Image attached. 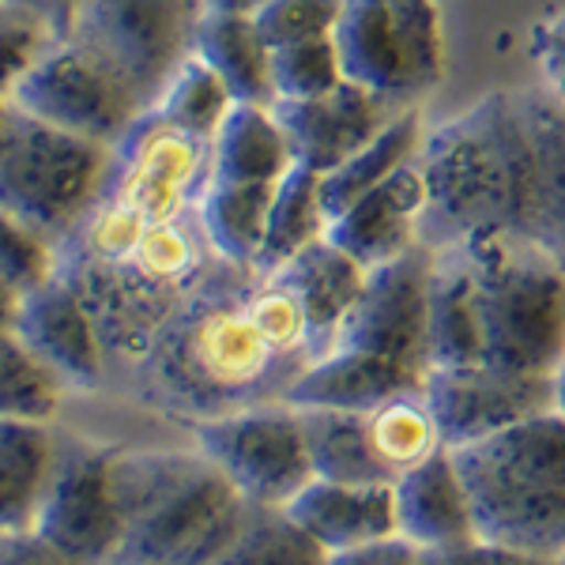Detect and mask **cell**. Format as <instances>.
Listing matches in <instances>:
<instances>
[{"label":"cell","instance_id":"cell-9","mask_svg":"<svg viewBox=\"0 0 565 565\" xmlns=\"http://www.w3.org/2000/svg\"><path fill=\"white\" fill-rule=\"evenodd\" d=\"M204 15V0H84L68 34L151 109L167 79L196 53Z\"/></svg>","mask_w":565,"mask_h":565},{"label":"cell","instance_id":"cell-25","mask_svg":"<svg viewBox=\"0 0 565 565\" xmlns=\"http://www.w3.org/2000/svg\"><path fill=\"white\" fill-rule=\"evenodd\" d=\"M295 167L271 106H238L226 114L212 140V178L245 181V185H276Z\"/></svg>","mask_w":565,"mask_h":565},{"label":"cell","instance_id":"cell-26","mask_svg":"<svg viewBox=\"0 0 565 565\" xmlns=\"http://www.w3.org/2000/svg\"><path fill=\"white\" fill-rule=\"evenodd\" d=\"M423 121L412 106H404L396 117L381 129L362 151H354L348 162H340L335 170L321 174V200L328 223L340 212H348L359 196H366L370 189H377L381 181H388L396 170L412 167L423 148Z\"/></svg>","mask_w":565,"mask_h":565},{"label":"cell","instance_id":"cell-43","mask_svg":"<svg viewBox=\"0 0 565 565\" xmlns=\"http://www.w3.org/2000/svg\"><path fill=\"white\" fill-rule=\"evenodd\" d=\"M20 302H23V295L4 276H0V328H15V317H20Z\"/></svg>","mask_w":565,"mask_h":565},{"label":"cell","instance_id":"cell-21","mask_svg":"<svg viewBox=\"0 0 565 565\" xmlns=\"http://www.w3.org/2000/svg\"><path fill=\"white\" fill-rule=\"evenodd\" d=\"M532 140V242L565 257V106L551 90H516Z\"/></svg>","mask_w":565,"mask_h":565},{"label":"cell","instance_id":"cell-29","mask_svg":"<svg viewBox=\"0 0 565 565\" xmlns=\"http://www.w3.org/2000/svg\"><path fill=\"white\" fill-rule=\"evenodd\" d=\"M317 479L335 482H385L370 449L366 412L343 407H298ZM388 487V482H385Z\"/></svg>","mask_w":565,"mask_h":565},{"label":"cell","instance_id":"cell-5","mask_svg":"<svg viewBox=\"0 0 565 565\" xmlns=\"http://www.w3.org/2000/svg\"><path fill=\"white\" fill-rule=\"evenodd\" d=\"M449 452L468 490L479 540L546 562L565 558L562 412L532 415Z\"/></svg>","mask_w":565,"mask_h":565},{"label":"cell","instance_id":"cell-18","mask_svg":"<svg viewBox=\"0 0 565 565\" xmlns=\"http://www.w3.org/2000/svg\"><path fill=\"white\" fill-rule=\"evenodd\" d=\"M282 513L324 554H340L351 546L399 535L396 490L385 482H335L313 476L282 505Z\"/></svg>","mask_w":565,"mask_h":565},{"label":"cell","instance_id":"cell-13","mask_svg":"<svg viewBox=\"0 0 565 565\" xmlns=\"http://www.w3.org/2000/svg\"><path fill=\"white\" fill-rule=\"evenodd\" d=\"M109 445L57 437V463L34 516V532L79 565H109L121 543V513L109 482Z\"/></svg>","mask_w":565,"mask_h":565},{"label":"cell","instance_id":"cell-6","mask_svg":"<svg viewBox=\"0 0 565 565\" xmlns=\"http://www.w3.org/2000/svg\"><path fill=\"white\" fill-rule=\"evenodd\" d=\"M476 287L482 362L554 377L565 362V257L524 234L457 242Z\"/></svg>","mask_w":565,"mask_h":565},{"label":"cell","instance_id":"cell-10","mask_svg":"<svg viewBox=\"0 0 565 565\" xmlns=\"http://www.w3.org/2000/svg\"><path fill=\"white\" fill-rule=\"evenodd\" d=\"M430 271L434 249L415 245L404 257L366 271L359 302L343 321L332 351L359 354L404 388H423L430 359Z\"/></svg>","mask_w":565,"mask_h":565},{"label":"cell","instance_id":"cell-20","mask_svg":"<svg viewBox=\"0 0 565 565\" xmlns=\"http://www.w3.org/2000/svg\"><path fill=\"white\" fill-rule=\"evenodd\" d=\"M271 276L295 295L298 309H302L309 340H313V362L324 359L335 348V335H340L343 321H348L362 287H366V268L351 260L340 245L321 238Z\"/></svg>","mask_w":565,"mask_h":565},{"label":"cell","instance_id":"cell-27","mask_svg":"<svg viewBox=\"0 0 565 565\" xmlns=\"http://www.w3.org/2000/svg\"><path fill=\"white\" fill-rule=\"evenodd\" d=\"M271 193H276V185H245V181L212 178V185L204 189L196 204V218L218 260L238 264V268L257 264L264 231H268Z\"/></svg>","mask_w":565,"mask_h":565},{"label":"cell","instance_id":"cell-17","mask_svg":"<svg viewBox=\"0 0 565 565\" xmlns=\"http://www.w3.org/2000/svg\"><path fill=\"white\" fill-rule=\"evenodd\" d=\"M426 204H430L426 178L415 159L412 167L396 170L388 181H381L377 189L354 200L348 212L335 215L328 223L324 238L340 245L351 260H359L370 271L423 245Z\"/></svg>","mask_w":565,"mask_h":565},{"label":"cell","instance_id":"cell-34","mask_svg":"<svg viewBox=\"0 0 565 565\" xmlns=\"http://www.w3.org/2000/svg\"><path fill=\"white\" fill-rule=\"evenodd\" d=\"M0 276L20 295L57 276V242L26 226L23 218L0 212Z\"/></svg>","mask_w":565,"mask_h":565},{"label":"cell","instance_id":"cell-45","mask_svg":"<svg viewBox=\"0 0 565 565\" xmlns=\"http://www.w3.org/2000/svg\"><path fill=\"white\" fill-rule=\"evenodd\" d=\"M8 109H12V95H8V90H0V125H4Z\"/></svg>","mask_w":565,"mask_h":565},{"label":"cell","instance_id":"cell-36","mask_svg":"<svg viewBox=\"0 0 565 565\" xmlns=\"http://www.w3.org/2000/svg\"><path fill=\"white\" fill-rule=\"evenodd\" d=\"M50 39H57L50 26L0 0V90L12 95V84L23 76V68L39 57Z\"/></svg>","mask_w":565,"mask_h":565},{"label":"cell","instance_id":"cell-2","mask_svg":"<svg viewBox=\"0 0 565 565\" xmlns=\"http://www.w3.org/2000/svg\"><path fill=\"white\" fill-rule=\"evenodd\" d=\"M253 276V268L218 260L185 298L151 351L129 370L143 404L193 426L287 396L306 362L290 359L260 328L249 302Z\"/></svg>","mask_w":565,"mask_h":565},{"label":"cell","instance_id":"cell-14","mask_svg":"<svg viewBox=\"0 0 565 565\" xmlns=\"http://www.w3.org/2000/svg\"><path fill=\"white\" fill-rule=\"evenodd\" d=\"M426 404L441 430L445 449L471 445L479 437L524 423L532 415L554 412V377L513 373L471 362V366H434L426 373Z\"/></svg>","mask_w":565,"mask_h":565},{"label":"cell","instance_id":"cell-44","mask_svg":"<svg viewBox=\"0 0 565 565\" xmlns=\"http://www.w3.org/2000/svg\"><path fill=\"white\" fill-rule=\"evenodd\" d=\"M554 412L565 415V362H562V370L554 373Z\"/></svg>","mask_w":565,"mask_h":565},{"label":"cell","instance_id":"cell-11","mask_svg":"<svg viewBox=\"0 0 565 565\" xmlns=\"http://www.w3.org/2000/svg\"><path fill=\"white\" fill-rule=\"evenodd\" d=\"M12 106L65 132L114 148L148 109L84 42L57 34L12 84Z\"/></svg>","mask_w":565,"mask_h":565},{"label":"cell","instance_id":"cell-37","mask_svg":"<svg viewBox=\"0 0 565 565\" xmlns=\"http://www.w3.org/2000/svg\"><path fill=\"white\" fill-rule=\"evenodd\" d=\"M535 68H540V87L551 90L565 106V12L546 15L532 26V42H527Z\"/></svg>","mask_w":565,"mask_h":565},{"label":"cell","instance_id":"cell-19","mask_svg":"<svg viewBox=\"0 0 565 565\" xmlns=\"http://www.w3.org/2000/svg\"><path fill=\"white\" fill-rule=\"evenodd\" d=\"M392 490H396L399 535L423 551H445V546L479 540L468 490H463L449 449H437L430 460L407 471Z\"/></svg>","mask_w":565,"mask_h":565},{"label":"cell","instance_id":"cell-33","mask_svg":"<svg viewBox=\"0 0 565 565\" xmlns=\"http://www.w3.org/2000/svg\"><path fill=\"white\" fill-rule=\"evenodd\" d=\"M271 84H276V103L313 98L340 87L343 65H340L335 39H313V42L271 50Z\"/></svg>","mask_w":565,"mask_h":565},{"label":"cell","instance_id":"cell-40","mask_svg":"<svg viewBox=\"0 0 565 565\" xmlns=\"http://www.w3.org/2000/svg\"><path fill=\"white\" fill-rule=\"evenodd\" d=\"M0 565H79L45 543L34 527L26 532H0Z\"/></svg>","mask_w":565,"mask_h":565},{"label":"cell","instance_id":"cell-35","mask_svg":"<svg viewBox=\"0 0 565 565\" xmlns=\"http://www.w3.org/2000/svg\"><path fill=\"white\" fill-rule=\"evenodd\" d=\"M343 15V0H268L253 23L271 50L313 39H332Z\"/></svg>","mask_w":565,"mask_h":565},{"label":"cell","instance_id":"cell-1","mask_svg":"<svg viewBox=\"0 0 565 565\" xmlns=\"http://www.w3.org/2000/svg\"><path fill=\"white\" fill-rule=\"evenodd\" d=\"M215 264L196 212L151 223L103 196L57 242V276L87 306L109 370L125 373L151 351Z\"/></svg>","mask_w":565,"mask_h":565},{"label":"cell","instance_id":"cell-31","mask_svg":"<svg viewBox=\"0 0 565 565\" xmlns=\"http://www.w3.org/2000/svg\"><path fill=\"white\" fill-rule=\"evenodd\" d=\"M68 392L26 351L15 328H0V418L53 423Z\"/></svg>","mask_w":565,"mask_h":565},{"label":"cell","instance_id":"cell-22","mask_svg":"<svg viewBox=\"0 0 565 565\" xmlns=\"http://www.w3.org/2000/svg\"><path fill=\"white\" fill-rule=\"evenodd\" d=\"M53 463L57 434L50 430V423L0 418V532L34 527Z\"/></svg>","mask_w":565,"mask_h":565},{"label":"cell","instance_id":"cell-15","mask_svg":"<svg viewBox=\"0 0 565 565\" xmlns=\"http://www.w3.org/2000/svg\"><path fill=\"white\" fill-rule=\"evenodd\" d=\"M404 106H392L373 90L343 79L340 87L313 98H290L276 103V114L295 167H306L313 174H328L340 162H348L354 151H362L392 117Z\"/></svg>","mask_w":565,"mask_h":565},{"label":"cell","instance_id":"cell-42","mask_svg":"<svg viewBox=\"0 0 565 565\" xmlns=\"http://www.w3.org/2000/svg\"><path fill=\"white\" fill-rule=\"evenodd\" d=\"M268 0H204L207 15H257Z\"/></svg>","mask_w":565,"mask_h":565},{"label":"cell","instance_id":"cell-7","mask_svg":"<svg viewBox=\"0 0 565 565\" xmlns=\"http://www.w3.org/2000/svg\"><path fill=\"white\" fill-rule=\"evenodd\" d=\"M114 148L8 109L0 125V212L61 242L106 185Z\"/></svg>","mask_w":565,"mask_h":565},{"label":"cell","instance_id":"cell-41","mask_svg":"<svg viewBox=\"0 0 565 565\" xmlns=\"http://www.w3.org/2000/svg\"><path fill=\"white\" fill-rule=\"evenodd\" d=\"M4 4L34 15V20L50 26L53 34H68L79 15V8H84V0H4Z\"/></svg>","mask_w":565,"mask_h":565},{"label":"cell","instance_id":"cell-38","mask_svg":"<svg viewBox=\"0 0 565 565\" xmlns=\"http://www.w3.org/2000/svg\"><path fill=\"white\" fill-rule=\"evenodd\" d=\"M423 565H558V562L509 551V546L487 540H471L460 546H445V551H423Z\"/></svg>","mask_w":565,"mask_h":565},{"label":"cell","instance_id":"cell-12","mask_svg":"<svg viewBox=\"0 0 565 565\" xmlns=\"http://www.w3.org/2000/svg\"><path fill=\"white\" fill-rule=\"evenodd\" d=\"M193 445L231 479L249 505L282 509L313 479L302 415L290 404H260L193 423Z\"/></svg>","mask_w":565,"mask_h":565},{"label":"cell","instance_id":"cell-39","mask_svg":"<svg viewBox=\"0 0 565 565\" xmlns=\"http://www.w3.org/2000/svg\"><path fill=\"white\" fill-rule=\"evenodd\" d=\"M328 565H423V546H415L404 535H388V540L328 554Z\"/></svg>","mask_w":565,"mask_h":565},{"label":"cell","instance_id":"cell-24","mask_svg":"<svg viewBox=\"0 0 565 565\" xmlns=\"http://www.w3.org/2000/svg\"><path fill=\"white\" fill-rule=\"evenodd\" d=\"M430 359L434 366H471V362H482L476 287H471L468 260L460 257L457 245L434 249Z\"/></svg>","mask_w":565,"mask_h":565},{"label":"cell","instance_id":"cell-8","mask_svg":"<svg viewBox=\"0 0 565 565\" xmlns=\"http://www.w3.org/2000/svg\"><path fill=\"white\" fill-rule=\"evenodd\" d=\"M332 39L343 79L392 106L430 95L445 76L437 0H343Z\"/></svg>","mask_w":565,"mask_h":565},{"label":"cell","instance_id":"cell-16","mask_svg":"<svg viewBox=\"0 0 565 565\" xmlns=\"http://www.w3.org/2000/svg\"><path fill=\"white\" fill-rule=\"evenodd\" d=\"M15 335L65 385V392L103 388L109 373L106 348L87 306L61 276L26 290L15 317Z\"/></svg>","mask_w":565,"mask_h":565},{"label":"cell","instance_id":"cell-46","mask_svg":"<svg viewBox=\"0 0 565 565\" xmlns=\"http://www.w3.org/2000/svg\"><path fill=\"white\" fill-rule=\"evenodd\" d=\"M558 565H565V558H562V562H558Z\"/></svg>","mask_w":565,"mask_h":565},{"label":"cell","instance_id":"cell-32","mask_svg":"<svg viewBox=\"0 0 565 565\" xmlns=\"http://www.w3.org/2000/svg\"><path fill=\"white\" fill-rule=\"evenodd\" d=\"M212 565H328V554L282 509L253 505L249 521Z\"/></svg>","mask_w":565,"mask_h":565},{"label":"cell","instance_id":"cell-23","mask_svg":"<svg viewBox=\"0 0 565 565\" xmlns=\"http://www.w3.org/2000/svg\"><path fill=\"white\" fill-rule=\"evenodd\" d=\"M196 57L215 68L238 106H276L271 45L264 42L253 15H204Z\"/></svg>","mask_w":565,"mask_h":565},{"label":"cell","instance_id":"cell-28","mask_svg":"<svg viewBox=\"0 0 565 565\" xmlns=\"http://www.w3.org/2000/svg\"><path fill=\"white\" fill-rule=\"evenodd\" d=\"M328 234V212L321 200V174L306 167H290L287 174L276 181L268 212V231H264V245L257 253L253 271L257 276H271L287 260L321 242Z\"/></svg>","mask_w":565,"mask_h":565},{"label":"cell","instance_id":"cell-30","mask_svg":"<svg viewBox=\"0 0 565 565\" xmlns=\"http://www.w3.org/2000/svg\"><path fill=\"white\" fill-rule=\"evenodd\" d=\"M231 109H234L231 90L215 76V68L193 53V57L167 79V87L159 90L151 114L159 117L162 125H170V129L212 143Z\"/></svg>","mask_w":565,"mask_h":565},{"label":"cell","instance_id":"cell-3","mask_svg":"<svg viewBox=\"0 0 565 565\" xmlns=\"http://www.w3.org/2000/svg\"><path fill=\"white\" fill-rule=\"evenodd\" d=\"M418 170L430 196L423 245L445 249L482 234L532 238V140L516 90H494L434 125Z\"/></svg>","mask_w":565,"mask_h":565},{"label":"cell","instance_id":"cell-4","mask_svg":"<svg viewBox=\"0 0 565 565\" xmlns=\"http://www.w3.org/2000/svg\"><path fill=\"white\" fill-rule=\"evenodd\" d=\"M121 543L109 565H212L249 521V501L196 449H114Z\"/></svg>","mask_w":565,"mask_h":565}]
</instances>
